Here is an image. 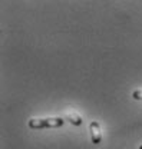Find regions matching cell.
Listing matches in <instances>:
<instances>
[{"instance_id":"3957f363","label":"cell","mask_w":142,"mask_h":149,"mask_svg":"<svg viewBox=\"0 0 142 149\" xmlns=\"http://www.w3.org/2000/svg\"><path fill=\"white\" fill-rule=\"evenodd\" d=\"M65 120L71 122L72 125H75V126H80V125L83 123L82 118L75 111H66V113H65Z\"/></svg>"},{"instance_id":"7a4b0ae2","label":"cell","mask_w":142,"mask_h":149,"mask_svg":"<svg viewBox=\"0 0 142 149\" xmlns=\"http://www.w3.org/2000/svg\"><path fill=\"white\" fill-rule=\"evenodd\" d=\"M90 130V138H92V143L93 145H99L102 142V132H101V125L96 120H92L89 125Z\"/></svg>"},{"instance_id":"6da1fadb","label":"cell","mask_w":142,"mask_h":149,"mask_svg":"<svg viewBox=\"0 0 142 149\" xmlns=\"http://www.w3.org/2000/svg\"><path fill=\"white\" fill-rule=\"evenodd\" d=\"M63 118H32L29 120V128L32 129H55L63 126Z\"/></svg>"},{"instance_id":"5b68a950","label":"cell","mask_w":142,"mask_h":149,"mask_svg":"<svg viewBox=\"0 0 142 149\" xmlns=\"http://www.w3.org/2000/svg\"><path fill=\"white\" fill-rule=\"evenodd\" d=\"M139 149H142V145H141V146H139Z\"/></svg>"},{"instance_id":"277c9868","label":"cell","mask_w":142,"mask_h":149,"mask_svg":"<svg viewBox=\"0 0 142 149\" xmlns=\"http://www.w3.org/2000/svg\"><path fill=\"white\" fill-rule=\"evenodd\" d=\"M132 97L135 100H142V89H136L132 92Z\"/></svg>"}]
</instances>
